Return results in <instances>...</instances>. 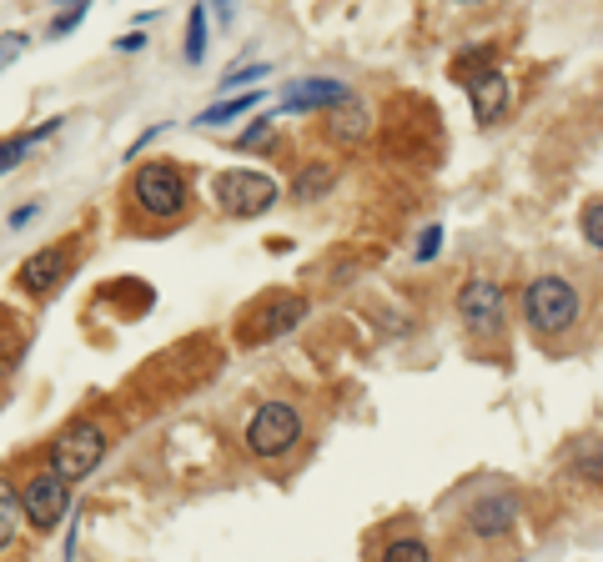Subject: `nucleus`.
Masks as SVG:
<instances>
[{"mask_svg": "<svg viewBox=\"0 0 603 562\" xmlns=\"http://www.w3.org/2000/svg\"><path fill=\"white\" fill-rule=\"evenodd\" d=\"M578 312H583V297H578V287L568 282V276H533L524 287V316L528 327L543 337V332H568L578 322Z\"/></svg>", "mask_w": 603, "mask_h": 562, "instance_id": "1", "label": "nucleus"}, {"mask_svg": "<svg viewBox=\"0 0 603 562\" xmlns=\"http://www.w3.org/2000/svg\"><path fill=\"white\" fill-rule=\"evenodd\" d=\"M101 458H106V432L96 422H71L51 442V477H61L71 487L81 477H91Z\"/></svg>", "mask_w": 603, "mask_h": 562, "instance_id": "2", "label": "nucleus"}, {"mask_svg": "<svg viewBox=\"0 0 603 562\" xmlns=\"http://www.w3.org/2000/svg\"><path fill=\"white\" fill-rule=\"evenodd\" d=\"M132 197L146 216L171 222V216H182L186 211V182L171 161H146V166L136 171V182H132Z\"/></svg>", "mask_w": 603, "mask_h": 562, "instance_id": "3", "label": "nucleus"}, {"mask_svg": "<svg viewBox=\"0 0 603 562\" xmlns=\"http://www.w3.org/2000/svg\"><path fill=\"white\" fill-rule=\"evenodd\" d=\"M302 437V412L292 402H262L247 422V452L251 458H282Z\"/></svg>", "mask_w": 603, "mask_h": 562, "instance_id": "4", "label": "nucleus"}, {"mask_svg": "<svg viewBox=\"0 0 603 562\" xmlns=\"http://www.w3.org/2000/svg\"><path fill=\"white\" fill-rule=\"evenodd\" d=\"M211 197L226 216H262V211L276 207V182L262 176V171H222L217 182H211Z\"/></svg>", "mask_w": 603, "mask_h": 562, "instance_id": "5", "label": "nucleus"}, {"mask_svg": "<svg viewBox=\"0 0 603 562\" xmlns=\"http://www.w3.org/2000/svg\"><path fill=\"white\" fill-rule=\"evenodd\" d=\"M458 312L472 337H499V332L508 327V297H503V287L488 282V276H472L468 287H463Z\"/></svg>", "mask_w": 603, "mask_h": 562, "instance_id": "6", "label": "nucleus"}, {"mask_svg": "<svg viewBox=\"0 0 603 562\" xmlns=\"http://www.w3.org/2000/svg\"><path fill=\"white\" fill-rule=\"evenodd\" d=\"M21 508H26L30 527L51 533V527L71 512V487L61 483V477H51V472H40V477H30V483L21 487Z\"/></svg>", "mask_w": 603, "mask_h": 562, "instance_id": "7", "label": "nucleus"}, {"mask_svg": "<svg viewBox=\"0 0 603 562\" xmlns=\"http://www.w3.org/2000/svg\"><path fill=\"white\" fill-rule=\"evenodd\" d=\"M302 316H307V301L302 297H272L267 307L247 316V341H276L287 337L292 327H302Z\"/></svg>", "mask_w": 603, "mask_h": 562, "instance_id": "8", "label": "nucleus"}, {"mask_svg": "<svg viewBox=\"0 0 603 562\" xmlns=\"http://www.w3.org/2000/svg\"><path fill=\"white\" fill-rule=\"evenodd\" d=\"M66 266H71L66 251H61V247H46V251H36V257H26V262L15 266V282H21L30 297H46V291L61 287Z\"/></svg>", "mask_w": 603, "mask_h": 562, "instance_id": "9", "label": "nucleus"}, {"mask_svg": "<svg viewBox=\"0 0 603 562\" xmlns=\"http://www.w3.org/2000/svg\"><path fill=\"white\" fill-rule=\"evenodd\" d=\"M468 101H472V116H478V126H493V121H503V111H508V101H513L508 76L488 66L483 76L468 80Z\"/></svg>", "mask_w": 603, "mask_h": 562, "instance_id": "10", "label": "nucleus"}, {"mask_svg": "<svg viewBox=\"0 0 603 562\" xmlns=\"http://www.w3.org/2000/svg\"><path fill=\"white\" fill-rule=\"evenodd\" d=\"M353 91L332 76H312V80H297L282 91V111H322V105H347Z\"/></svg>", "mask_w": 603, "mask_h": 562, "instance_id": "11", "label": "nucleus"}, {"mask_svg": "<svg viewBox=\"0 0 603 562\" xmlns=\"http://www.w3.org/2000/svg\"><path fill=\"white\" fill-rule=\"evenodd\" d=\"M513 517H518V497H513V492H488V497H478V502L468 508V527L478 537H499Z\"/></svg>", "mask_w": 603, "mask_h": 562, "instance_id": "12", "label": "nucleus"}, {"mask_svg": "<svg viewBox=\"0 0 603 562\" xmlns=\"http://www.w3.org/2000/svg\"><path fill=\"white\" fill-rule=\"evenodd\" d=\"M51 132H61V121H40L36 132H26V136H5V141H0V176H5V171H11L21 157H26L36 141H46Z\"/></svg>", "mask_w": 603, "mask_h": 562, "instance_id": "13", "label": "nucleus"}, {"mask_svg": "<svg viewBox=\"0 0 603 562\" xmlns=\"http://www.w3.org/2000/svg\"><path fill=\"white\" fill-rule=\"evenodd\" d=\"M207 61V5H192L186 15V66H201Z\"/></svg>", "mask_w": 603, "mask_h": 562, "instance_id": "14", "label": "nucleus"}, {"mask_svg": "<svg viewBox=\"0 0 603 562\" xmlns=\"http://www.w3.org/2000/svg\"><path fill=\"white\" fill-rule=\"evenodd\" d=\"M257 101H262L257 91H251V96H236V101H217V105H207V111L197 116V126H226V121H236L242 111H251Z\"/></svg>", "mask_w": 603, "mask_h": 562, "instance_id": "15", "label": "nucleus"}, {"mask_svg": "<svg viewBox=\"0 0 603 562\" xmlns=\"http://www.w3.org/2000/svg\"><path fill=\"white\" fill-rule=\"evenodd\" d=\"M15 533H21V508H15V487L0 483V552L15 542Z\"/></svg>", "mask_w": 603, "mask_h": 562, "instance_id": "16", "label": "nucleus"}, {"mask_svg": "<svg viewBox=\"0 0 603 562\" xmlns=\"http://www.w3.org/2000/svg\"><path fill=\"white\" fill-rule=\"evenodd\" d=\"M382 562H433V552H428L422 537H397V542H387Z\"/></svg>", "mask_w": 603, "mask_h": 562, "instance_id": "17", "label": "nucleus"}, {"mask_svg": "<svg viewBox=\"0 0 603 562\" xmlns=\"http://www.w3.org/2000/svg\"><path fill=\"white\" fill-rule=\"evenodd\" d=\"M583 236H589V247H599V241H603V207H599V197L583 207Z\"/></svg>", "mask_w": 603, "mask_h": 562, "instance_id": "18", "label": "nucleus"}, {"mask_svg": "<svg viewBox=\"0 0 603 562\" xmlns=\"http://www.w3.org/2000/svg\"><path fill=\"white\" fill-rule=\"evenodd\" d=\"M267 71H272V66H267V61H251V66H236V71H226V76H222V86H247V80H262Z\"/></svg>", "mask_w": 603, "mask_h": 562, "instance_id": "19", "label": "nucleus"}, {"mask_svg": "<svg viewBox=\"0 0 603 562\" xmlns=\"http://www.w3.org/2000/svg\"><path fill=\"white\" fill-rule=\"evenodd\" d=\"M332 182V171L322 166V161H317V171L312 176H307V182H297V201H307V197H317V191H322V186Z\"/></svg>", "mask_w": 603, "mask_h": 562, "instance_id": "20", "label": "nucleus"}, {"mask_svg": "<svg viewBox=\"0 0 603 562\" xmlns=\"http://www.w3.org/2000/svg\"><path fill=\"white\" fill-rule=\"evenodd\" d=\"M438 241H443V226H428V232H422V241H418V262H433Z\"/></svg>", "mask_w": 603, "mask_h": 562, "instance_id": "21", "label": "nucleus"}, {"mask_svg": "<svg viewBox=\"0 0 603 562\" xmlns=\"http://www.w3.org/2000/svg\"><path fill=\"white\" fill-rule=\"evenodd\" d=\"M81 15H86V5H71L66 15H56V21H51V36H66V30H76Z\"/></svg>", "mask_w": 603, "mask_h": 562, "instance_id": "22", "label": "nucleus"}, {"mask_svg": "<svg viewBox=\"0 0 603 562\" xmlns=\"http://www.w3.org/2000/svg\"><path fill=\"white\" fill-rule=\"evenodd\" d=\"M161 132H167V126H151V132H141V141H132V146H126V161H136V157H141V146H146V141H157Z\"/></svg>", "mask_w": 603, "mask_h": 562, "instance_id": "23", "label": "nucleus"}, {"mask_svg": "<svg viewBox=\"0 0 603 562\" xmlns=\"http://www.w3.org/2000/svg\"><path fill=\"white\" fill-rule=\"evenodd\" d=\"M141 46H146V36H136V30H132V36H121V40H116V51H141Z\"/></svg>", "mask_w": 603, "mask_h": 562, "instance_id": "24", "label": "nucleus"}, {"mask_svg": "<svg viewBox=\"0 0 603 562\" xmlns=\"http://www.w3.org/2000/svg\"><path fill=\"white\" fill-rule=\"evenodd\" d=\"M30 216H36V207H21V211H11V226H26Z\"/></svg>", "mask_w": 603, "mask_h": 562, "instance_id": "25", "label": "nucleus"}]
</instances>
